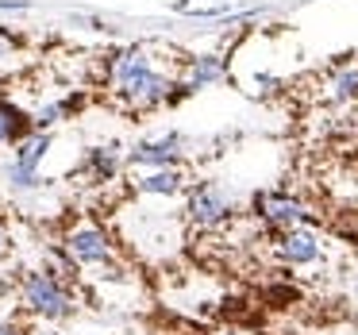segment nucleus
<instances>
[{
  "mask_svg": "<svg viewBox=\"0 0 358 335\" xmlns=\"http://www.w3.org/2000/svg\"><path fill=\"white\" fill-rule=\"evenodd\" d=\"M212 335H250V332H243V327H220V332H212Z\"/></svg>",
  "mask_w": 358,
  "mask_h": 335,
  "instance_id": "19",
  "label": "nucleus"
},
{
  "mask_svg": "<svg viewBox=\"0 0 358 335\" xmlns=\"http://www.w3.org/2000/svg\"><path fill=\"white\" fill-rule=\"evenodd\" d=\"M108 89L127 112H150L158 104L173 101L178 78L158 66L150 47H127L112 55L108 62Z\"/></svg>",
  "mask_w": 358,
  "mask_h": 335,
  "instance_id": "1",
  "label": "nucleus"
},
{
  "mask_svg": "<svg viewBox=\"0 0 358 335\" xmlns=\"http://www.w3.org/2000/svg\"><path fill=\"white\" fill-rule=\"evenodd\" d=\"M8 250H12V235H8V227L0 224V262L8 258Z\"/></svg>",
  "mask_w": 358,
  "mask_h": 335,
  "instance_id": "16",
  "label": "nucleus"
},
{
  "mask_svg": "<svg viewBox=\"0 0 358 335\" xmlns=\"http://www.w3.org/2000/svg\"><path fill=\"white\" fill-rule=\"evenodd\" d=\"M24 135H31V116H24V112H20L12 101H4V97H0V150L16 147Z\"/></svg>",
  "mask_w": 358,
  "mask_h": 335,
  "instance_id": "12",
  "label": "nucleus"
},
{
  "mask_svg": "<svg viewBox=\"0 0 358 335\" xmlns=\"http://www.w3.org/2000/svg\"><path fill=\"white\" fill-rule=\"evenodd\" d=\"M16 301L35 324H66L81 312V281L55 266H31L16 281Z\"/></svg>",
  "mask_w": 358,
  "mask_h": 335,
  "instance_id": "2",
  "label": "nucleus"
},
{
  "mask_svg": "<svg viewBox=\"0 0 358 335\" xmlns=\"http://www.w3.org/2000/svg\"><path fill=\"white\" fill-rule=\"evenodd\" d=\"M0 335H24V327L12 324V320H0Z\"/></svg>",
  "mask_w": 358,
  "mask_h": 335,
  "instance_id": "17",
  "label": "nucleus"
},
{
  "mask_svg": "<svg viewBox=\"0 0 358 335\" xmlns=\"http://www.w3.org/2000/svg\"><path fill=\"white\" fill-rule=\"evenodd\" d=\"M12 43H16V39H12L8 31H0V55H8V50H12Z\"/></svg>",
  "mask_w": 358,
  "mask_h": 335,
  "instance_id": "18",
  "label": "nucleus"
},
{
  "mask_svg": "<svg viewBox=\"0 0 358 335\" xmlns=\"http://www.w3.org/2000/svg\"><path fill=\"white\" fill-rule=\"evenodd\" d=\"M327 101L331 104H350L358 101V66H343L327 78Z\"/></svg>",
  "mask_w": 358,
  "mask_h": 335,
  "instance_id": "13",
  "label": "nucleus"
},
{
  "mask_svg": "<svg viewBox=\"0 0 358 335\" xmlns=\"http://www.w3.org/2000/svg\"><path fill=\"white\" fill-rule=\"evenodd\" d=\"M250 216L266 231H289V227H312V208L289 189H262L250 201Z\"/></svg>",
  "mask_w": 358,
  "mask_h": 335,
  "instance_id": "6",
  "label": "nucleus"
},
{
  "mask_svg": "<svg viewBox=\"0 0 358 335\" xmlns=\"http://www.w3.org/2000/svg\"><path fill=\"white\" fill-rule=\"evenodd\" d=\"M24 335H66V332L55 324H31V327H24Z\"/></svg>",
  "mask_w": 358,
  "mask_h": 335,
  "instance_id": "15",
  "label": "nucleus"
},
{
  "mask_svg": "<svg viewBox=\"0 0 358 335\" xmlns=\"http://www.w3.org/2000/svg\"><path fill=\"white\" fill-rule=\"evenodd\" d=\"M50 131H31L12 147V158L4 162V185L12 189L16 197H27V193H39L43 189V158L50 155Z\"/></svg>",
  "mask_w": 358,
  "mask_h": 335,
  "instance_id": "5",
  "label": "nucleus"
},
{
  "mask_svg": "<svg viewBox=\"0 0 358 335\" xmlns=\"http://www.w3.org/2000/svg\"><path fill=\"white\" fill-rule=\"evenodd\" d=\"M81 173H85L93 185H108V181H116L120 178V155H116V147H93V150H85Z\"/></svg>",
  "mask_w": 358,
  "mask_h": 335,
  "instance_id": "11",
  "label": "nucleus"
},
{
  "mask_svg": "<svg viewBox=\"0 0 358 335\" xmlns=\"http://www.w3.org/2000/svg\"><path fill=\"white\" fill-rule=\"evenodd\" d=\"M224 78V58L220 55H196V58H185L181 62V73H178V89L181 93H196L204 85H216Z\"/></svg>",
  "mask_w": 358,
  "mask_h": 335,
  "instance_id": "9",
  "label": "nucleus"
},
{
  "mask_svg": "<svg viewBox=\"0 0 358 335\" xmlns=\"http://www.w3.org/2000/svg\"><path fill=\"white\" fill-rule=\"evenodd\" d=\"M181 135L178 131H166L158 135V139H139L131 147V155H127V162L131 166H143V170H162V166H178L181 158Z\"/></svg>",
  "mask_w": 358,
  "mask_h": 335,
  "instance_id": "8",
  "label": "nucleus"
},
{
  "mask_svg": "<svg viewBox=\"0 0 358 335\" xmlns=\"http://www.w3.org/2000/svg\"><path fill=\"white\" fill-rule=\"evenodd\" d=\"M70 112V101H50V104H43L39 112L31 116V131H50V127L58 124V120Z\"/></svg>",
  "mask_w": 358,
  "mask_h": 335,
  "instance_id": "14",
  "label": "nucleus"
},
{
  "mask_svg": "<svg viewBox=\"0 0 358 335\" xmlns=\"http://www.w3.org/2000/svg\"><path fill=\"white\" fill-rule=\"evenodd\" d=\"M58 247H62V255L73 262V270H78L81 281H89L93 273H104V270L124 266L120 235L112 231V227L96 224V220H73V224L62 231Z\"/></svg>",
  "mask_w": 358,
  "mask_h": 335,
  "instance_id": "3",
  "label": "nucleus"
},
{
  "mask_svg": "<svg viewBox=\"0 0 358 335\" xmlns=\"http://www.w3.org/2000/svg\"><path fill=\"white\" fill-rule=\"evenodd\" d=\"M135 197H158V201H170V197L185 193V173L178 166H162V170H147L131 181Z\"/></svg>",
  "mask_w": 358,
  "mask_h": 335,
  "instance_id": "10",
  "label": "nucleus"
},
{
  "mask_svg": "<svg viewBox=\"0 0 358 335\" xmlns=\"http://www.w3.org/2000/svg\"><path fill=\"white\" fill-rule=\"evenodd\" d=\"M270 255L285 270H312L324 262V239L312 227H289L270 235Z\"/></svg>",
  "mask_w": 358,
  "mask_h": 335,
  "instance_id": "7",
  "label": "nucleus"
},
{
  "mask_svg": "<svg viewBox=\"0 0 358 335\" xmlns=\"http://www.w3.org/2000/svg\"><path fill=\"white\" fill-rule=\"evenodd\" d=\"M243 216L239 197L220 181H193L185 193V224L196 235H220Z\"/></svg>",
  "mask_w": 358,
  "mask_h": 335,
  "instance_id": "4",
  "label": "nucleus"
},
{
  "mask_svg": "<svg viewBox=\"0 0 358 335\" xmlns=\"http://www.w3.org/2000/svg\"><path fill=\"white\" fill-rule=\"evenodd\" d=\"M0 201H4V197H0Z\"/></svg>",
  "mask_w": 358,
  "mask_h": 335,
  "instance_id": "20",
  "label": "nucleus"
}]
</instances>
